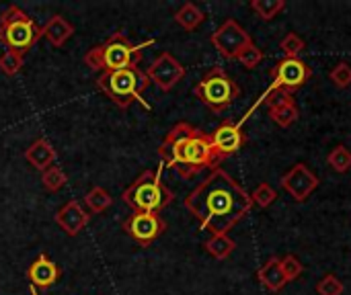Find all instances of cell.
<instances>
[{
    "mask_svg": "<svg viewBox=\"0 0 351 295\" xmlns=\"http://www.w3.org/2000/svg\"><path fill=\"white\" fill-rule=\"evenodd\" d=\"M183 205L202 230L214 236L228 234L245 220L253 209V199L224 168H216L185 197Z\"/></svg>",
    "mask_w": 351,
    "mask_h": 295,
    "instance_id": "6da1fadb",
    "label": "cell"
},
{
    "mask_svg": "<svg viewBox=\"0 0 351 295\" xmlns=\"http://www.w3.org/2000/svg\"><path fill=\"white\" fill-rule=\"evenodd\" d=\"M158 158L162 166L175 170L185 181L202 170H216L222 164L214 152L210 133L193 127L187 121H179L171 127L158 146Z\"/></svg>",
    "mask_w": 351,
    "mask_h": 295,
    "instance_id": "7a4b0ae2",
    "label": "cell"
},
{
    "mask_svg": "<svg viewBox=\"0 0 351 295\" xmlns=\"http://www.w3.org/2000/svg\"><path fill=\"white\" fill-rule=\"evenodd\" d=\"M154 39L142 41V43H132L125 33L117 31L111 37H107L103 43L90 47L84 53V64L95 70V72H117L130 66H138L142 60V49L150 47Z\"/></svg>",
    "mask_w": 351,
    "mask_h": 295,
    "instance_id": "3957f363",
    "label": "cell"
},
{
    "mask_svg": "<svg viewBox=\"0 0 351 295\" xmlns=\"http://www.w3.org/2000/svg\"><path fill=\"white\" fill-rule=\"evenodd\" d=\"M97 88L103 90L111 103L119 109H128L132 103H140L146 111H150V103L144 101V90L150 86V80L146 72H142L138 66H130L117 72H103L95 80Z\"/></svg>",
    "mask_w": 351,
    "mask_h": 295,
    "instance_id": "277c9868",
    "label": "cell"
},
{
    "mask_svg": "<svg viewBox=\"0 0 351 295\" xmlns=\"http://www.w3.org/2000/svg\"><path fill=\"white\" fill-rule=\"evenodd\" d=\"M165 166L158 164L156 170H144L132 185L121 193V201L132 211H152L158 214L175 201V193L162 183Z\"/></svg>",
    "mask_w": 351,
    "mask_h": 295,
    "instance_id": "5b68a950",
    "label": "cell"
},
{
    "mask_svg": "<svg viewBox=\"0 0 351 295\" xmlns=\"http://www.w3.org/2000/svg\"><path fill=\"white\" fill-rule=\"evenodd\" d=\"M193 94L214 113L226 111L239 97H241V86L234 82L232 76L220 66L208 70L202 80L193 86Z\"/></svg>",
    "mask_w": 351,
    "mask_h": 295,
    "instance_id": "8992f818",
    "label": "cell"
},
{
    "mask_svg": "<svg viewBox=\"0 0 351 295\" xmlns=\"http://www.w3.org/2000/svg\"><path fill=\"white\" fill-rule=\"evenodd\" d=\"M41 37V27H37V23L21 6L10 4L0 14V41H4L8 49L25 55Z\"/></svg>",
    "mask_w": 351,
    "mask_h": 295,
    "instance_id": "52a82bcc",
    "label": "cell"
},
{
    "mask_svg": "<svg viewBox=\"0 0 351 295\" xmlns=\"http://www.w3.org/2000/svg\"><path fill=\"white\" fill-rule=\"evenodd\" d=\"M269 74L274 78L269 92L292 94L294 90H298L308 82V78L313 76V68L300 57H284L269 70Z\"/></svg>",
    "mask_w": 351,
    "mask_h": 295,
    "instance_id": "ba28073f",
    "label": "cell"
},
{
    "mask_svg": "<svg viewBox=\"0 0 351 295\" xmlns=\"http://www.w3.org/2000/svg\"><path fill=\"white\" fill-rule=\"evenodd\" d=\"M121 230L136 240L140 246H150L156 238H160L167 230V222L160 218V214L152 211H132L123 224Z\"/></svg>",
    "mask_w": 351,
    "mask_h": 295,
    "instance_id": "9c48e42d",
    "label": "cell"
},
{
    "mask_svg": "<svg viewBox=\"0 0 351 295\" xmlns=\"http://www.w3.org/2000/svg\"><path fill=\"white\" fill-rule=\"evenodd\" d=\"M214 49L226 57V60H237L241 55V51L253 43L251 35L247 33L245 27H241L234 18H226L210 37Z\"/></svg>",
    "mask_w": 351,
    "mask_h": 295,
    "instance_id": "30bf717a",
    "label": "cell"
},
{
    "mask_svg": "<svg viewBox=\"0 0 351 295\" xmlns=\"http://www.w3.org/2000/svg\"><path fill=\"white\" fill-rule=\"evenodd\" d=\"M185 66L169 51L158 53V57L148 66L146 76L150 80V84H154L158 90L169 92L173 90L183 78H185Z\"/></svg>",
    "mask_w": 351,
    "mask_h": 295,
    "instance_id": "8fae6325",
    "label": "cell"
},
{
    "mask_svg": "<svg viewBox=\"0 0 351 295\" xmlns=\"http://www.w3.org/2000/svg\"><path fill=\"white\" fill-rule=\"evenodd\" d=\"M214 152L218 156V160H226L228 156L237 154L245 144H247V136L243 131V123H234L232 119L222 121L212 133H210Z\"/></svg>",
    "mask_w": 351,
    "mask_h": 295,
    "instance_id": "7c38bea8",
    "label": "cell"
},
{
    "mask_svg": "<svg viewBox=\"0 0 351 295\" xmlns=\"http://www.w3.org/2000/svg\"><path fill=\"white\" fill-rule=\"evenodd\" d=\"M280 185H282V189H284L294 201L302 203V201H306V199L313 195V191L319 187V179H317V175H315L306 164L298 162V164H294V166L282 177Z\"/></svg>",
    "mask_w": 351,
    "mask_h": 295,
    "instance_id": "4fadbf2b",
    "label": "cell"
},
{
    "mask_svg": "<svg viewBox=\"0 0 351 295\" xmlns=\"http://www.w3.org/2000/svg\"><path fill=\"white\" fill-rule=\"evenodd\" d=\"M88 220H90V214L76 201V199H70L66 205H62L56 214V224L60 226V230L74 238L78 236L86 226H88Z\"/></svg>",
    "mask_w": 351,
    "mask_h": 295,
    "instance_id": "5bb4252c",
    "label": "cell"
},
{
    "mask_svg": "<svg viewBox=\"0 0 351 295\" xmlns=\"http://www.w3.org/2000/svg\"><path fill=\"white\" fill-rule=\"evenodd\" d=\"M265 103H267V109H269V117L280 127H290L300 117L298 107H296V101L292 99V94H286V92H267Z\"/></svg>",
    "mask_w": 351,
    "mask_h": 295,
    "instance_id": "9a60e30c",
    "label": "cell"
},
{
    "mask_svg": "<svg viewBox=\"0 0 351 295\" xmlns=\"http://www.w3.org/2000/svg\"><path fill=\"white\" fill-rule=\"evenodd\" d=\"M27 279L35 290H49L60 279V267L47 255L41 253L27 269Z\"/></svg>",
    "mask_w": 351,
    "mask_h": 295,
    "instance_id": "2e32d148",
    "label": "cell"
},
{
    "mask_svg": "<svg viewBox=\"0 0 351 295\" xmlns=\"http://www.w3.org/2000/svg\"><path fill=\"white\" fill-rule=\"evenodd\" d=\"M25 160L33 166V168H37V170H47L49 166H53V162H56V148L45 140V138H39V140H35L27 150H25Z\"/></svg>",
    "mask_w": 351,
    "mask_h": 295,
    "instance_id": "e0dca14e",
    "label": "cell"
},
{
    "mask_svg": "<svg viewBox=\"0 0 351 295\" xmlns=\"http://www.w3.org/2000/svg\"><path fill=\"white\" fill-rule=\"evenodd\" d=\"M41 35H43V39H47L49 45L62 47V45H66V41L74 35V25H72L70 21H66L62 14H53V16H49V21L41 27Z\"/></svg>",
    "mask_w": 351,
    "mask_h": 295,
    "instance_id": "ac0fdd59",
    "label": "cell"
},
{
    "mask_svg": "<svg viewBox=\"0 0 351 295\" xmlns=\"http://www.w3.org/2000/svg\"><path fill=\"white\" fill-rule=\"evenodd\" d=\"M257 279L259 283L267 290V292H282V287L288 283L286 277H284V271H282V265H280V259L278 257H271L259 271H257Z\"/></svg>",
    "mask_w": 351,
    "mask_h": 295,
    "instance_id": "d6986e66",
    "label": "cell"
},
{
    "mask_svg": "<svg viewBox=\"0 0 351 295\" xmlns=\"http://www.w3.org/2000/svg\"><path fill=\"white\" fill-rule=\"evenodd\" d=\"M204 21H206L204 10H202L197 4H193V2H185V4L175 12V23H177L181 29H185V31H195Z\"/></svg>",
    "mask_w": 351,
    "mask_h": 295,
    "instance_id": "ffe728a7",
    "label": "cell"
},
{
    "mask_svg": "<svg viewBox=\"0 0 351 295\" xmlns=\"http://www.w3.org/2000/svg\"><path fill=\"white\" fill-rule=\"evenodd\" d=\"M204 248H206V253H208L210 257H214L216 261H224V259H228V257L234 253L237 244H234V240H232L228 234H214V236H210V238L204 242Z\"/></svg>",
    "mask_w": 351,
    "mask_h": 295,
    "instance_id": "44dd1931",
    "label": "cell"
},
{
    "mask_svg": "<svg viewBox=\"0 0 351 295\" xmlns=\"http://www.w3.org/2000/svg\"><path fill=\"white\" fill-rule=\"evenodd\" d=\"M111 203H113V197L109 195V191L107 189H103V187H93L86 195H84V205H86V209H88V214L93 216V214H105L109 207H111Z\"/></svg>",
    "mask_w": 351,
    "mask_h": 295,
    "instance_id": "7402d4cb",
    "label": "cell"
},
{
    "mask_svg": "<svg viewBox=\"0 0 351 295\" xmlns=\"http://www.w3.org/2000/svg\"><path fill=\"white\" fill-rule=\"evenodd\" d=\"M66 183H68V177L58 164H53L41 172V185L47 193H58L62 187H66Z\"/></svg>",
    "mask_w": 351,
    "mask_h": 295,
    "instance_id": "603a6c76",
    "label": "cell"
},
{
    "mask_svg": "<svg viewBox=\"0 0 351 295\" xmlns=\"http://www.w3.org/2000/svg\"><path fill=\"white\" fill-rule=\"evenodd\" d=\"M327 162H329V166L335 170V172H339V175H346L348 170L351 168V152L348 146H343V144H339L337 148H333L331 152H329V156H327Z\"/></svg>",
    "mask_w": 351,
    "mask_h": 295,
    "instance_id": "cb8c5ba5",
    "label": "cell"
},
{
    "mask_svg": "<svg viewBox=\"0 0 351 295\" xmlns=\"http://www.w3.org/2000/svg\"><path fill=\"white\" fill-rule=\"evenodd\" d=\"M251 8L257 12L259 18L271 21L286 8V2L284 0H251Z\"/></svg>",
    "mask_w": 351,
    "mask_h": 295,
    "instance_id": "d4e9b609",
    "label": "cell"
},
{
    "mask_svg": "<svg viewBox=\"0 0 351 295\" xmlns=\"http://www.w3.org/2000/svg\"><path fill=\"white\" fill-rule=\"evenodd\" d=\"M25 64V57L23 53L14 51V49H6L2 55H0V72L6 74V76H16L21 72Z\"/></svg>",
    "mask_w": 351,
    "mask_h": 295,
    "instance_id": "484cf974",
    "label": "cell"
},
{
    "mask_svg": "<svg viewBox=\"0 0 351 295\" xmlns=\"http://www.w3.org/2000/svg\"><path fill=\"white\" fill-rule=\"evenodd\" d=\"M251 199H253V205L257 203L259 207L267 209V207H271V205L276 203L278 193H276V189H274L269 183H259V185H257V189L253 191Z\"/></svg>",
    "mask_w": 351,
    "mask_h": 295,
    "instance_id": "4316f807",
    "label": "cell"
},
{
    "mask_svg": "<svg viewBox=\"0 0 351 295\" xmlns=\"http://www.w3.org/2000/svg\"><path fill=\"white\" fill-rule=\"evenodd\" d=\"M343 292H346V285L333 273L323 275L321 281L317 283V294L319 295H343Z\"/></svg>",
    "mask_w": 351,
    "mask_h": 295,
    "instance_id": "83f0119b",
    "label": "cell"
},
{
    "mask_svg": "<svg viewBox=\"0 0 351 295\" xmlns=\"http://www.w3.org/2000/svg\"><path fill=\"white\" fill-rule=\"evenodd\" d=\"M304 47H306V43L298 33H288L280 43V49L284 51L286 57H298L304 51Z\"/></svg>",
    "mask_w": 351,
    "mask_h": 295,
    "instance_id": "f1b7e54d",
    "label": "cell"
},
{
    "mask_svg": "<svg viewBox=\"0 0 351 295\" xmlns=\"http://www.w3.org/2000/svg\"><path fill=\"white\" fill-rule=\"evenodd\" d=\"M280 265H282V271H284L286 281H296L302 275V271H304L302 263L294 255H286L284 259H280Z\"/></svg>",
    "mask_w": 351,
    "mask_h": 295,
    "instance_id": "f546056e",
    "label": "cell"
},
{
    "mask_svg": "<svg viewBox=\"0 0 351 295\" xmlns=\"http://www.w3.org/2000/svg\"><path fill=\"white\" fill-rule=\"evenodd\" d=\"M247 70H253V68H257L259 64H261V60H263V49H259L255 43H251V45H247L243 51H241V55L237 57Z\"/></svg>",
    "mask_w": 351,
    "mask_h": 295,
    "instance_id": "4dcf8cb0",
    "label": "cell"
},
{
    "mask_svg": "<svg viewBox=\"0 0 351 295\" xmlns=\"http://www.w3.org/2000/svg\"><path fill=\"white\" fill-rule=\"evenodd\" d=\"M329 78L337 88H348V86H351V66L348 62L333 66V70L329 72Z\"/></svg>",
    "mask_w": 351,
    "mask_h": 295,
    "instance_id": "1f68e13d",
    "label": "cell"
},
{
    "mask_svg": "<svg viewBox=\"0 0 351 295\" xmlns=\"http://www.w3.org/2000/svg\"><path fill=\"white\" fill-rule=\"evenodd\" d=\"M29 292H31V295H39V294H37V290H35L33 285H31V290H29Z\"/></svg>",
    "mask_w": 351,
    "mask_h": 295,
    "instance_id": "d6a6232c",
    "label": "cell"
}]
</instances>
